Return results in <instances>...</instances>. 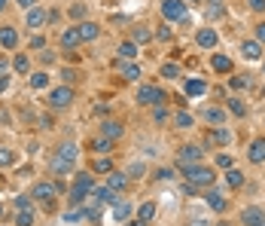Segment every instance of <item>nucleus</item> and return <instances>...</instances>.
Masks as SVG:
<instances>
[{"mask_svg": "<svg viewBox=\"0 0 265 226\" xmlns=\"http://www.w3.org/2000/svg\"><path fill=\"white\" fill-rule=\"evenodd\" d=\"M15 208H19V211H31V199L28 196H19V199H15Z\"/></svg>", "mask_w": 265, "mask_h": 226, "instance_id": "obj_42", "label": "nucleus"}, {"mask_svg": "<svg viewBox=\"0 0 265 226\" xmlns=\"http://www.w3.org/2000/svg\"><path fill=\"white\" fill-rule=\"evenodd\" d=\"M241 55H244L247 61H259V58H262V46H259L256 40H244V43H241Z\"/></svg>", "mask_w": 265, "mask_h": 226, "instance_id": "obj_10", "label": "nucleus"}, {"mask_svg": "<svg viewBox=\"0 0 265 226\" xmlns=\"http://www.w3.org/2000/svg\"><path fill=\"white\" fill-rule=\"evenodd\" d=\"M262 71H265V64H262Z\"/></svg>", "mask_w": 265, "mask_h": 226, "instance_id": "obj_60", "label": "nucleus"}, {"mask_svg": "<svg viewBox=\"0 0 265 226\" xmlns=\"http://www.w3.org/2000/svg\"><path fill=\"white\" fill-rule=\"evenodd\" d=\"M76 186H82L85 193H92V189H95V181H92V175H88V171H79V175H76Z\"/></svg>", "mask_w": 265, "mask_h": 226, "instance_id": "obj_21", "label": "nucleus"}, {"mask_svg": "<svg viewBox=\"0 0 265 226\" xmlns=\"http://www.w3.org/2000/svg\"><path fill=\"white\" fill-rule=\"evenodd\" d=\"M6 71V58H0V74H3Z\"/></svg>", "mask_w": 265, "mask_h": 226, "instance_id": "obj_54", "label": "nucleus"}, {"mask_svg": "<svg viewBox=\"0 0 265 226\" xmlns=\"http://www.w3.org/2000/svg\"><path fill=\"white\" fill-rule=\"evenodd\" d=\"M82 217H85V214H82V211H76V208H74V211H67V214H64V220H67V223H76V220H82Z\"/></svg>", "mask_w": 265, "mask_h": 226, "instance_id": "obj_43", "label": "nucleus"}, {"mask_svg": "<svg viewBox=\"0 0 265 226\" xmlns=\"http://www.w3.org/2000/svg\"><path fill=\"white\" fill-rule=\"evenodd\" d=\"M162 77H168V80L171 77H180V67H177V64H165L162 67Z\"/></svg>", "mask_w": 265, "mask_h": 226, "instance_id": "obj_39", "label": "nucleus"}, {"mask_svg": "<svg viewBox=\"0 0 265 226\" xmlns=\"http://www.w3.org/2000/svg\"><path fill=\"white\" fill-rule=\"evenodd\" d=\"M122 77H125V80H140V67L137 64H125V67H122Z\"/></svg>", "mask_w": 265, "mask_h": 226, "instance_id": "obj_28", "label": "nucleus"}, {"mask_svg": "<svg viewBox=\"0 0 265 226\" xmlns=\"http://www.w3.org/2000/svg\"><path fill=\"white\" fill-rule=\"evenodd\" d=\"M0 43H3L6 49H15V43H19V34H15V28H0Z\"/></svg>", "mask_w": 265, "mask_h": 226, "instance_id": "obj_13", "label": "nucleus"}, {"mask_svg": "<svg viewBox=\"0 0 265 226\" xmlns=\"http://www.w3.org/2000/svg\"><path fill=\"white\" fill-rule=\"evenodd\" d=\"M110 189H122V186H125V175H122V171H110Z\"/></svg>", "mask_w": 265, "mask_h": 226, "instance_id": "obj_25", "label": "nucleus"}, {"mask_svg": "<svg viewBox=\"0 0 265 226\" xmlns=\"http://www.w3.org/2000/svg\"><path fill=\"white\" fill-rule=\"evenodd\" d=\"M76 34H79V40H98V25L82 22V25L76 28Z\"/></svg>", "mask_w": 265, "mask_h": 226, "instance_id": "obj_14", "label": "nucleus"}, {"mask_svg": "<svg viewBox=\"0 0 265 226\" xmlns=\"http://www.w3.org/2000/svg\"><path fill=\"white\" fill-rule=\"evenodd\" d=\"M128 214H131V205L122 202V199H116V202H113V217H116V220H125Z\"/></svg>", "mask_w": 265, "mask_h": 226, "instance_id": "obj_17", "label": "nucleus"}, {"mask_svg": "<svg viewBox=\"0 0 265 226\" xmlns=\"http://www.w3.org/2000/svg\"><path fill=\"white\" fill-rule=\"evenodd\" d=\"M256 43H259V46L265 43V22H262V25L256 28Z\"/></svg>", "mask_w": 265, "mask_h": 226, "instance_id": "obj_47", "label": "nucleus"}, {"mask_svg": "<svg viewBox=\"0 0 265 226\" xmlns=\"http://www.w3.org/2000/svg\"><path fill=\"white\" fill-rule=\"evenodd\" d=\"M217 165H220V168H232V159H228L226 153H223V156L217 153Z\"/></svg>", "mask_w": 265, "mask_h": 226, "instance_id": "obj_44", "label": "nucleus"}, {"mask_svg": "<svg viewBox=\"0 0 265 226\" xmlns=\"http://www.w3.org/2000/svg\"><path fill=\"white\" fill-rule=\"evenodd\" d=\"M95 171H110V159H95Z\"/></svg>", "mask_w": 265, "mask_h": 226, "instance_id": "obj_45", "label": "nucleus"}, {"mask_svg": "<svg viewBox=\"0 0 265 226\" xmlns=\"http://www.w3.org/2000/svg\"><path fill=\"white\" fill-rule=\"evenodd\" d=\"M226 183L232 186V189H238V186L244 183V175H241V171H235V168H228V175H226Z\"/></svg>", "mask_w": 265, "mask_h": 226, "instance_id": "obj_24", "label": "nucleus"}, {"mask_svg": "<svg viewBox=\"0 0 265 226\" xmlns=\"http://www.w3.org/2000/svg\"><path fill=\"white\" fill-rule=\"evenodd\" d=\"M177 126H180V129H189V126H192V116H189V113H177Z\"/></svg>", "mask_w": 265, "mask_h": 226, "instance_id": "obj_41", "label": "nucleus"}, {"mask_svg": "<svg viewBox=\"0 0 265 226\" xmlns=\"http://www.w3.org/2000/svg\"><path fill=\"white\" fill-rule=\"evenodd\" d=\"M241 220H244V226H259L265 220V211L256 208V205H250V208H244V211H241Z\"/></svg>", "mask_w": 265, "mask_h": 226, "instance_id": "obj_9", "label": "nucleus"}, {"mask_svg": "<svg viewBox=\"0 0 265 226\" xmlns=\"http://www.w3.org/2000/svg\"><path fill=\"white\" fill-rule=\"evenodd\" d=\"M186 181L195 189H204V186L214 183V171L204 168V165H192V168H186Z\"/></svg>", "mask_w": 265, "mask_h": 226, "instance_id": "obj_2", "label": "nucleus"}, {"mask_svg": "<svg viewBox=\"0 0 265 226\" xmlns=\"http://www.w3.org/2000/svg\"><path fill=\"white\" fill-rule=\"evenodd\" d=\"M3 3H6V0H0V9H3Z\"/></svg>", "mask_w": 265, "mask_h": 226, "instance_id": "obj_58", "label": "nucleus"}, {"mask_svg": "<svg viewBox=\"0 0 265 226\" xmlns=\"http://www.w3.org/2000/svg\"><path fill=\"white\" fill-rule=\"evenodd\" d=\"M6 89H9V80H6L3 74H0V92H6Z\"/></svg>", "mask_w": 265, "mask_h": 226, "instance_id": "obj_51", "label": "nucleus"}, {"mask_svg": "<svg viewBox=\"0 0 265 226\" xmlns=\"http://www.w3.org/2000/svg\"><path fill=\"white\" fill-rule=\"evenodd\" d=\"M247 156H250V162H265V137H256L250 150H247Z\"/></svg>", "mask_w": 265, "mask_h": 226, "instance_id": "obj_11", "label": "nucleus"}, {"mask_svg": "<svg viewBox=\"0 0 265 226\" xmlns=\"http://www.w3.org/2000/svg\"><path fill=\"white\" fill-rule=\"evenodd\" d=\"M162 12H165L168 22H186V3L183 0H165Z\"/></svg>", "mask_w": 265, "mask_h": 226, "instance_id": "obj_3", "label": "nucleus"}, {"mask_svg": "<svg viewBox=\"0 0 265 226\" xmlns=\"http://www.w3.org/2000/svg\"><path fill=\"white\" fill-rule=\"evenodd\" d=\"M210 64H214V71H220V74L232 71V58H228V55H214V61H210Z\"/></svg>", "mask_w": 265, "mask_h": 226, "instance_id": "obj_20", "label": "nucleus"}, {"mask_svg": "<svg viewBox=\"0 0 265 226\" xmlns=\"http://www.w3.org/2000/svg\"><path fill=\"white\" fill-rule=\"evenodd\" d=\"M15 71H19V74H28V71H31L28 55H19V58H15Z\"/></svg>", "mask_w": 265, "mask_h": 226, "instance_id": "obj_33", "label": "nucleus"}, {"mask_svg": "<svg viewBox=\"0 0 265 226\" xmlns=\"http://www.w3.org/2000/svg\"><path fill=\"white\" fill-rule=\"evenodd\" d=\"M137 101L140 104H165L168 95L162 89H155V86H144V89H137Z\"/></svg>", "mask_w": 265, "mask_h": 226, "instance_id": "obj_5", "label": "nucleus"}, {"mask_svg": "<svg viewBox=\"0 0 265 226\" xmlns=\"http://www.w3.org/2000/svg\"><path fill=\"white\" fill-rule=\"evenodd\" d=\"M204 116H207V123H214V126L223 123V110H217V107L214 110H204Z\"/></svg>", "mask_w": 265, "mask_h": 226, "instance_id": "obj_36", "label": "nucleus"}, {"mask_svg": "<svg viewBox=\"0 0 265 226\" xmlns=\"http://www.w3.org/2000/svg\"><path fill=\"white\" fill-rule=\"evenodd\" d=\"M15 162V153L6 150V147H0V165H12Z\"/></svg>", "mask_w": 265, "mask_h": 226, "instance_id": "obj_32", "label": "nucleus"}, {"mask_svg": "<svg viewBox=\"0 0 265 226\" xmlns=\"http://www.w3.org/2000/svg\"><path fill=\"white\" fill-rule=\"evenodd\" d=\"M119 55H122V58H134V55H137V46H134V43H122V46H119Z\"/></svg>", "mask_w": 265, "mask_h": 226, "instance_id": "obj_29", "label": "nucleus"}, {"mask_svg": "<svg viewBox=\"0 0 265 226\" xmlns=\"http://www.w3.org/2000/svg\"><path fill=\"white\" fill-rule=\"evenodd\" d=\"M34 223V211H19V220H15V226H31Z\"/></svg>", "mask_w": 265, "mask_h": 226, "instance_id": "obj_34", "label": "nucleus"}, {"mask_svg": "<svg viewBox=\"0 0 265 226\" xmlns=\"http://www.w3.org/2000/svg\"><path fill=\"white\" fill-rule=\"evenodd\" d=\"M207 205L214 208V211H226V205H228V202H226L220 193H207Z\"/></svg>", "mask_w": 265, "mask_h": 226, "instance_id": "obj_23", "label": "nucleus"}, {"mask_svg": "<svg viewBox=\"0 0 265 226\" xmlns=\"http://www.w3.org/2000/svg\"><path fill=\"white\" fill-rule=\"evenodd\" d=\"M217 226H232V223H217Z\"/></svg>", "mask_w": 265, "mask_h": 226, "instance_id": "obj_55", "label": "nucleus"}, {"mask_svg": "<svg viewBox=\"0 0 265 226\" xmlns=\"http://www.w3.org/2000/svg\"><path fill=\"white\" fill-rule=\"evenodd\" d=\"M201 159V147H183L180 156H177V162H180L183 168H192V165H198Z\"/></svg>", "mask_w": 265, "mask_h": 226, "instance_id": "obj_6", "label": "nucleus"}, {"mask_svg": "<svg viewBox=\"0 0 265 226\" xmlns=\"http://www.w3.org/2000/svg\"><path fill=\"white\" fill-rule=\"evenodd\" d=\"M150 37H152V34L147 28H134V43H147Z\"/></svg>", "mask_w": 265, "mask_h": 226, "instance_id": "obj_35", "label": "nucleus"}, {"mask_svg": "<svg viewBox=\"0 0 265 226\" xmlns=\"http://www.w3.org/2000/svg\"><path fill=\"white\" fill-rule=\"evenodd\" d=\"M128 226H147V223H144V220H131Z\"/></svg>", "mask_w": 265, "mask_h": 226, "instance_id": "obj_53", "label": "nucleus"}, {"mask_svg": "<svg viewBox=\"0 0 265 226\" xmlns=\"http://www.w3.org/2000/svg\"><path fill=\"white\" fill-rule=\"evenodd\" d=\"M259 226H265V220H262V223H259Z\"/></svg>", "mask_w": 265, "mask_h": 226, "instance_id": "obj_59", "label": "nucleus"}, {"mask_svg": "<svg viewBox=\"0 0 265 226\" xmlns=\"http://www.w3.org/2000/svg\"><path fill=\"white\" fill-rule=\"evenodd\" d=\"M101 132H104V137H122V126L113 123V119H107V123L101 126Z\"/></svg>", "mask_w": 265, "mask_h": 226, "instance_id": "obj_18", "label": "nucleus"}, {"mask_svg": "<svg viewBox=\"0 0 265 226\" xmlns=\"http://www.w3.org/2000/svg\"><path fill=\"white\" fill-rule=\"evenodd\" d=\"M228 113H232V116H244V101L232 98V101H228Z\"/></svg>", "mask_w": 265, "mask_h": 226, "instance_id": "obj_30", "label": "nucleus"}, {"mask_svg": "<svg viewBox=\"0 0 265 226\" xmlns=\"http://www.w3.org/2000/svg\"><path fill=\"white\" fill-rule=\"evenodd\" d=\"M155 37H158V40H171V28H168V25H162V28H158V34H155Z\"/></svg>", "mask_w": 265, "mask_h": 226, "instance_id": "obj_46", "label": "nucleus"}, {"mask_svg": "<svg viewBox=\"0 0 265 226\" xmlns=\"http://www.w3.org/2000/svg\"><path fill=\"white\" fill-rule=\"evenodd\" d=\"M74 101V89H67V86H61V89H55L49 95V104L52 107H67V104Z\"/></svg>", "mask_w": 265, "mask_h": 226, "instance_id": "obj_7", "label": "nucleus"}, {"mask_svg": "<svg viewBox=\"0 0 265 226\" xmlns=\"http://www.w3.org/2000/svg\"><path fill=\"white\" fill-rule=\"evenodd\" d=\"M152 217H155V205H152V202H144V205H140V211H137V220L147 223V220H152Z\"/></svg>", "mask_w": 265, "mask_h": 226, "instance_id": "obj_22", "label": "nucleus"}, {"mask_svg": "<svg viewBox=\"0 0 265 226\" xmlns=\"http://www.w3.org/2000/svg\"><path fill=\"white\" fill-rule=\"evenodd\" d=\"M247 83H250V77H247V74L241 77V74H238V77H232V89H244Z\"/></svg>", "mask_w": 265, "mask_h": 226, "instance_id": "obj_40", "label": "nucleus"}, {"mask_svg": "<svg viewBox=\"0 0 265 226\" xmlns=\"http://www.w3.org/2000/svg\"><path fill=\"white\" fill-rule=\"evenodd\" d=\"M204 92H207V83L204 80H186V95L195 98V95H204Z\"/></svg>", "mask_w": 265, "mask_h": 226, "instance_id": "obj_15", "label": "nucleus"}, {"mask_svg": "<svg viewBox=\"0 0 265 226\" xmlns=\"http://www.w3.org/2000/svg\"><path fill=\"white\" fill-rule=\"evenodd\" d=\"M19 6H28V9H31V6H34V0H19Z\"/></svg>", "mask_w": 265, "mask_h": 226, "instance_id": "obj_52", "label": "nucleus"}, {"mask_svg": "<svg viewBox=\"0 0 265 226\" xmlns=\"http://www.w3.org/2000/svg\"><path fill=\"white\" fill-rule=\"evenodd\" d=\"M25 22H28V28H40V25L46 22V12H43L40 6H31L28 15H25Z\"/></svg>", "mask_w": 265, "mask_h": 226, "instance_id": "obj_12", "label": "nucleus"}, {"mask_svg": "<svg viewBox=\"0 0 265 226\" xmlns=\"http://www.w3.org/2000/svg\"><path fill=\"white\" fill-rule=\"evenodd\" d=\"M92 150H95V153H107V150H110V137H95V141H92Z\"/></svg>", "mask_w": 265, "mask_h": 226, "instance_id": "obj_27", "label": "nucleus"}, {"mask_svg": "<svg viewBox=\"0 0 265 226\" xmlns=\"http://www.w3.org/2000/svg\"><path fill=\"white\" fill-rule=\"evenodd\" d=\"M82 199H85V189L74 183V189H70V202H74V205H82Z\"/></svg>", "mask_w": 265, "mask_h": 226, "instance_id": "obj_31", "label": "nucleus"}, {"mask_svg": "<svg viewBox=\"0 0 265 226\" xmlns=\"http://www.w3.org/2000/svg\"><path fill=\"white\" fill-rule=\"evenodd\" d=\"M92 193H95V202H104V205H113V202H116V196H113V189H110V186H107V189L95 186Z\"/></svg>", "mask_w": 265, "mask_h": 226, "instance_id": "obj_16", "label": "nucleus"}, {"mask_svg": "<svg viewBox=\"0 0 265 226\" xmlns=\"http://www.w3.org/2000/svg\"><path fill=\"white\" fill-rule=\"evenodd\" d=\"M0 217H3V205H0Z\"/></svg>", "mask_w": 265, "mask_h": 226, "instance_id": "obj_57", "label": "nucleus"}, {"mask_svg": "<svg viewBox=\"0 0 265 226\" xmlns=\"http://www.w3.org/2000/svg\"><path fill=\"white\" fill-rule=\"evenodd\" d=\"M40 61H43V64H52V61H55V55H52V52H43Z\"/></svg>", "mask_w": 265, "mask_h": 226, "instance_id": "obj_49", "label": "nucleus"}, {"mask_svg": "<svg viewBox=\"0 0 265 226\" xmlns=\"http://www.w3.org/2000/svg\"><path fill=\"white\" fill-rule=\"evenodd\" d=\"M61 43H64L67 49H76V46L82 43V40H79V34H76V28H74V31H64V34H61Z\"/></svg>", "mask_w": 265, "mask_h": 226, "instance_id": "obj_19", "label": "nucleus"}, {"mask_svg": "<svg viewBox=\"0 0 265 226\" xmlns=\"http://www.w3.org/2000/svg\"><path fill=\"white\" fill-rule=\"evenodd\" d=\"M67 15H70V19H82V15H85V6H82V3H74V6L67 9Z\"/></svg>", "mask_w": 265, "mask_h": 226, "instance_id": "obj_37", "label": "nucleus"}, {"mask_svg": "<svg viewBox=\"0 0 265 226\" xmlns=\"http://www.w3.org/2000/svg\"><path fill=\"white\" fill-rule=\"evenodd\" d=\"M189 3H201V0H189Z\"/></svg>", "mask_w": 265, "mask_h": 226, "instance_id": "obj_56", "label": "nucleus"}, {"mask_svg": "<svg viewBox=\"0 0 265 226\" xmlns=\"http://www.w3.org/2000/svg\"><path fill=\"white\" fill-rule=\"evenodd\" d=\"M46 83H49V77H46V74H34V77H31V86H34V89H43Z\"/></svg>", "mask_w": 265, "mask_h": 226, "instance_id": "obj_38", "label": "nucleus"}, {"mask_svg": "<svg viewBox=\"0 0 265 226\" xmlns=\"http://www.w3.org/2000/svg\"><path fill=\"white\" fill-rule=\"evenodd\" d=\"M250 9H253V12H262V9H265V0H250Z\"/></svg>", "mask_w": 265, "mask_h": 226, "instance_id": "obj_48", "label": "nucleus"}, {"mask_svg": "<svg viewBox=\"0 0 265 226\" xmlns=\"http://www.w3.org/2000/svg\"><path fill=\"white\" fill-rule=\"evenodd\" d=\"M228 137L232 135H228L226 129H217V132H210V144H228Z\"/></svg>", "mask_w": 265, "mask_h": 226, "instance_id": "obj_26", "label": "nucleus"}, {"mask_svg": "<svg viewBox=\"0 0 265 226\" xmlns=\"http://www.w3.org/2000/svg\"><path fill=\"white\" fill-rule=\"evenodd\" d=\"M74 162H76V144H61V150L49 159L52 171H58V175H67L74 168Z\"/></svg>", "mask_w": 265, "mask_h": 226, "instance_id": "obj_1", "label": "nucleus"}, {"mask_svg": "<svg viewBox=\"0 0 265 226\" xmlns=\"http://www.w3.org/2000/svg\"><path fill=\"white\" fill-rule=\"evenodd\" d=\"M207 15H210V19H214V15H223V6H210V9H207Z\"/></svg>", "mask_w": 265, "mask_h": 226, "instance_id": "obj_50", "label": "nucleus"}, {"mask_svg": "<svg viewBox=\"0 0 265 226\" xmlns=\"http://www.w3.org/2000/svg\"><path fill=\"white\" fill-rule=\"evenodd\" d=\"M55 193H58L55 183H37L34 186V199H40L46 205V211H52V205H55Z\"/></svg>", "mask_w": 265, "mask_h": 226, "instance_id": "obj_4", "label": "nucleus"}, {"mask_svg": "<svg viewBox=\"0 0 265 226\" xmlns=\"http://www.w3.org/2000/svg\"><path fill=\"white\" fill-rule=\"evenodd\" d=\"M217 40H220V34H217L214 28H201V31L195 34V43H198L201 49H214V46H217Z\"/></svg>", "mask_w": 265, "mask_h": 226, "instance_id": "obj_8", "label": "nucleus"}]
</instances>
